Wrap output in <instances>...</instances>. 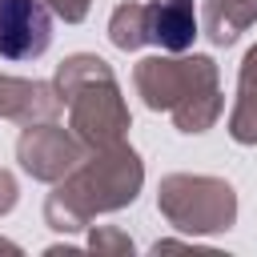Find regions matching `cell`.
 Instances as JSON below:
<instances>
[{
	"instance_id": "2",
	"label": "cell",
	"mask_w": 257,
	"mask_h": 257,
	"mask_svg": "<svg viewBox=\"0 0 257 257\" xmlns=\"http://www.w3.org/2000/svg\"><path fill=\"white\" fill-rule=\"evenodd\" d=\"M145 28H149V40H157L161 48H173V52L189 48L197 36L193 0H153L145 12Z\"/></svg>"
},
{
	"instance_id": "1",
	"label": "cell",
	"mask_w": 257,
	"mask_h": 257,
	"mask_svg": "<svg viewBox=\"0 0 257 257\" xmlns=\"http://www.w3.org/2000/svg\"><path fill=\"white\" fill-rule=\"evenodd\" d=\"M52 40V16L40 0H0V56L32 60Z\"/></svg>"
}]
</instances>
